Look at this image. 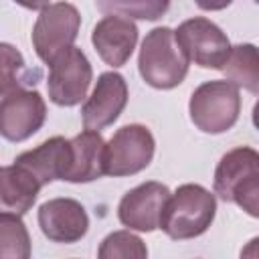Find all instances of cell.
Returning a JSON list of instances; mask_svg holds the SVG:
<instances>
[{
	"mask_svg": "<svg viewBox=\"0 0 259 259\" xmlns=\"http://www.w3.org/2000/svg\"><path fill=\"white\" fill-rule=\"evenodd\" d=\"M214 214V194L200 184H182L174 194H170L158 229H162L174 241L194 239L208 231Z\"/></svg>",
	"mask_w": 259,
	"mask_h": 259,
	"instance_id": "1",
	"label": "cell"
},
{
	"mask_svg": "<svg viewBox=\"0 0 259 259\" xmlns=\"http://www.w3.org/2000/svg\"><path fill=\"white\" fill-rule=\"evenodd\" d=\"M214 192L225 202H235L251 217H257L259 154L247 146L227 152L214 170Z\"/></svg>",
	"mask_w": 259,
	"mask_h": 259,
	"instance_id": "2",
	"label": "cell"
},
{
	"mask_svg": "<svg viewBox=\"0 0 259 259\" xmlns=\"http://www.w3.org/2000/svg\"><path fill=\"white\" fill-rule=\"evenodd\" d=\"M138 69L142 79L154 89H174L188 73V59L180 51L174 30L158 26L150 30L142 42Z\"/></svg>",
	"mask_w": 259,
	"mask_h": 259,
	"instance_id": "3",
	"label": "cell"
},
{
	"mask_svg": "<svg viewBox=\"0 0 259 259\" xmlns=\"http://www.w3.org/2000/svg\"><path fill=\"white\" fill-rule=\"evenodd\" d=\"M192 123L204 134L231 130L241 113L239 89L229 81H206L198 85L188 103Z\"/></svg>",
	"mask_w": 259,
	"mask_h": 259,
	"instance_id": "4",
	"label": "cell"
},
{
	"mask_svg": "<svg viewBox=\"0 0 259 259\" xmlns=\"http://www.w3.org/2000/svg\"><path fill=\"white\" fill-rule=\"evenodd\" d=\"M81 26L79 10L69 2L45 4L32 26V47L40 61L49 63L71 49Z\"/></svg>",
	"mask_w": 259,
	"mask_h": 259,
	"instance_id": "5",
	"label": "cell"
},
{
	"mask_svg": "<svg viewBox=\"0 0 259 259\" xmlns=\"http://www.w3.org/2000/svg\"><path fill=\"white\" fill-rule=\"evenodd\" d=\"M174 38L188 59L194 65L202 69H219L223 71L229 55H231V42L227 34L208 18L194 16L184 20L176 30Z\"/></svg>",
	"mask_w": 259,
	"mask_h": 259,
	"instance_id": "6",
	"label": "cell"
},
{
	"mask_svg": "<svg viewBox=\"0 0 259 259\" xmlns=\"http://www.w3.org/2000/svg\"><path fill=\"white\" fill-rule=\"evenodd\" d=\"M156 142L146 125L130 123L119 127L105 144V174L132 176L150 166Z\"/></svg>",
	"mask_w": 259,
	"mask_h": 259,
	"instance_id": "7",
	"label": "cell"
},
{
	"mask_svg": "<svg viewBox=\"0 0 259 259\" xmlns=\"http://www.w3.org/2000/svg\"><path fill=\"white\" fill-rule=\"evenodd\" d=\"M51 73L47 81L49 97L61 107H73L87 97L93 69L85 53L71 47L51 61Z\"/></svg>",
	"mask_w": 259,
	"mask_h": 259,
	"instance_id": "8",
	"label": "cell"
},
{
	"mask_svg": "<svg viewBox=\"0 0 259 259\" xmlns=\"http://www.w3.org/2000/svg\"><path fill=\"white\" fill-rule=\"evenodd\" d=\"M47 117V105L38 91L22 89L0 101V136L8 142H24L36 134Z\"/></svg>",
	"mask_w": 259,
	"mask_h": 259,
	"instance_id": "9",
	"label": "cell"
},
{
	"mask_svg": "<svg viewBox=\"0 0 259 259\" xmlns=\"http://www.w3.org/2000/svg\"><path fill=\"white\" fill-rule=\"evenodd\" d=\"M168 198H170V190L166 184L156 182V180L144 182L123 194L117 206V217L121 225L134 231L150 233L158 229L162 210Z\"/></svg>",
	"mask_w": 259,
	"mask_h": 259,
	"instance_id": "10",
	"label": "cell"
},
{
	"mask_svg": "<svg viewBox=\"0 0 259 259\" xmlns=\"http://www.w3.org/2000/svg\"><path fill=\"white\" fill-rule=\"evenodd\" d=\"M38 227L53 243H77L89 231L85 206L75 198H51L38 208Z\"/></svg>",
	"mask_w": 259,
	"mask_h": 259,
	"instance_id": "11",
	"label": "cell"
},
{
	"mask_svg": "<svg viewBox=\"0 0 259 259\" xmlns=\"http://www.w3.org/2000/svg\"><path fill=\"white\" fill-rule=\"evenodd\" d=\"M127 103V83L119 73H101L93 93L83 103V125L91 132L111 125Z\"/></svg>",
	"mask_w": 259,
	"mask_h": 259,
	"instance_id": "12",
	"label": "cell"
},
{
	"mask_svg": "<svg viewBox=\"0 0 259 259\" xmlns=\"http://www.w3.org/2000/svg\"><path fill=\"white\" fill-rule=\"evenodd\" d=\"M91 42L97 55L111 67H121L132 57L138 42V26L123 16H103L91 34Z\"/></svg>",
	"mask_w": 259,
	"mask_h": 259,
	"instance_id": "13",
	"label": "cell"
},
{
	"mask_svg": "<svg viewBox=\"0 0 259 259\" xmlns=\"http://www.w3.org/2000/svg\"><path fill=\"white\" fill-rule=\"evenodd\" d=\"M69 162H71V144L63 136L49 138L34 150L22 152L14 160L16 166L24 168L40 184V188L53 180H65Z\"/></svg>",
	"mask_w": 259,
	"mask_h": 259,
	"instance_id": "14",
	"label": "cell"
},
{
	"mask_svg": "<svg viewBox=\"0 0 259 259\" xmlns=\"http://www.w3.org/2000/svg\"><path fill=\"white\" fill-rule=\"evenodd\" d=\"M71 144V162L65 174L67 182H91L105 174V142L99 132L85 130Z\"/></svg>",
	"mask_w": 259,
	"mask_h": 259,
	"instance_id": "15",
	"label": "cell"
},
{
	"mask_svg": "<svg viewBox=\"0 0 259 259\" xmlns=\"http://www.w3.org/2000/svg\"><path fill=\"white\" fill-rule=\"evenodd\" d=\"M40 184L20 166L0 168V214L22 217L38 196Z\"/></svg>",
	"mask_w": 259,
	"mask_h": 259,
	"instance_id": "16",
	"label": "cell"
},
{
	"mask_svg": "<svg viewBox=\"0 0 259 259\" xmlns=\"http://www.w3.org/2000/svg\"><path fill=\"white\" fill-rule=\"evenodd\" d=\"M227 81L237 89L243 87L253 95L259 93V65H257V49L253 45H237L231 49V55L223 67Z\"/></svg>",
	"mask_w": 259,
	"mask_h": 259,
	"instance_id": "17",
	"label": "cell"
},
{
	"mask_svg": "<svg viewBox=\"0 0 259 259\" xmlns=\"http://www.w3.org/2000/svg\"><path fill=\"white\" fill-rule=\"evenodd\" d=\"M26 73L22 53L8 42H0V95H12L26 85H34Z\"/></svg>",
	"mask_w": 259,
	"mask_h": 259,
	"instance_id": "18",
	"label": "cell"
},
{
	"mask_svg": "<svg viewBox=\"0 0 259 259\" xmlns=\"http://www.w3.org/2000/svg\"><path fill=\"white\" fill-rule=\"evenodd\" d=\"M30 235L20 217L0 214V259H30Z\"/></svg>",
	"mask_w": 259,
	"mask_h": 259,
	"instance_id": "19",
	"label": "cell"
},
{
	"mask_svg": "<svg viewBox=\"0 0 259 259\" xmlns=\"http://www.w3.org/2000/svg\"><path fill=\"white\" fill-rule=\"evenodd\" d=\"M97 259H148V247L130 231H113L101 241Z\"/></svg>",
	"mask_w": 259,
	"mask_h": 259,
	"instance_id": "20",
	"label": "cell"
},
{
	"mask_svg": "<svg viewBox=\"0 0 259 259\" xmlns=\"http://www.w3.org/2000/svg\"><path fill=\"white\" fill-rule=\"evenodd\" d=\"M99 10H111V14L117 16H130V18H146V20H156L160 18L168 4L166 2H103L97 4Z\"/></svg>",
	"mask_w": 259,
	"mask_h": 259,
	"instance_id": "21",
	"label": "cell"
},
{
	"mask_svg": "<svg viewBox=\"0 0 259 259\" xmlns=\"http://www.w3.org/2000/svg\"><path fill=\"white\" fill-rule=\"evenodd\" d=\"M257 239H251L247 243V247L241 251V259H257Z\"/></svg>",
	"mask_w": 259,
	"mask_h": 259,
	"instance_id": "22",
	"label": "cell"
}]
</instances>
